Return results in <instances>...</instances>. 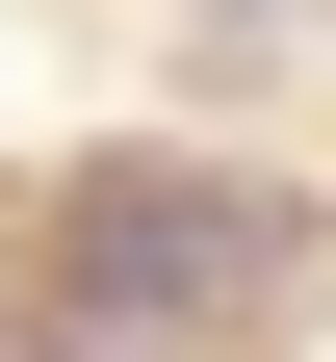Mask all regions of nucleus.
<instances>
[{
    "mask_svg": "<svg viewBox=\"0 0 336 362\" xmlns=\"http://www.w3.org/2000/svg\"><path fill=\"white\" fill-rule=\"evenodd\" d=\"M284 285V207H259V181H207V156H104V181H78V310H52V337H233V310H259Z\"/></svg>",
    "mask_w": 336,
    "mask_h": 362,
    "instance_id": "1",
    "label": "nucleus"
}]
</instances>
